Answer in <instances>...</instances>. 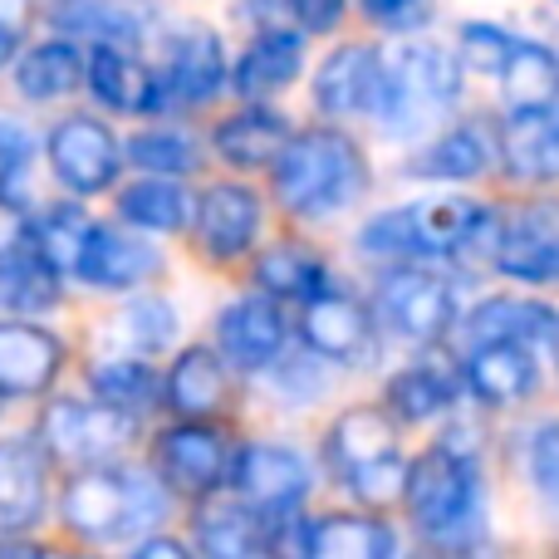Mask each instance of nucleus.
I'll return each mask as SVG.
<instances>
[{
    "label": "nucleus",
    "mask_w": 559,
    "mask_h": 559,
    "mask_svg": "<svg viewBox=\"0 0 559 559\" xmlns=\"http://www.w3.org/2000/svg\"><path fill=\"white\" fill-rule=\"evenodd\" d=\"M167 496L173 491L157 472L114 462L79 466V476H69L59 496V521L88 545H128L167 521Z\"/></svg>",
    "instance_id": "obj_1"
},
{
    "label": "nucleus",
    "mask_w": 559,
    "mask_h": 559,
    "mask_svg": "<svg viewBox=\"0 0 559 559\" xmlns=\"http://www.w3.org/2000/svg\"><path fill=\"white\" fill-rule=\"evenodd\" d=\"M275 202L299 222H324L364 197L368 163L358 143L338 128H309L285 143V153L271 163Z\"/></svg>",
    "instance_id": "obj_2"
},
{
    "label": "nucleus",
    "mask_w": 559,
    "mask_h": 559,
    "mask_svg": "<svg viewBox=\"0 0 559 559\" xmlns=\"http://www.w3.org/2000/svg\"><path fill=\"white\" fill-rule=\"evenodd\" d=\"M403 506L413 525L432 545H466L481 531V476H476V456L456 452V447L437 442L407 466V491Z\"/></svg>",
    "instance_id": "obj_3"
},
{
    "label": "nucleus",
    "mask_w": 559,
    "mask_h": 559,
    "mask_svg": "<svg viewBox=\"0 0 559 559\" xmlns=\"http://www.w3.org/2000/svg\"><path fill=\"white\" fill-rule=\"evenodd\" d=\"M462 94L456 59L437 45H403L393 59H383V94L373 114L393 138H413L432 128Z\"/></svg>",
    "instance_id": "obj_4"
},
{
    "label": "nucleus",
    "mask_w": 559,
    "mask_h": 559,
    "mask_svg": "<svg viewBox=\"0 0 559 559\" xmlns=\"http://www.w3.org/2000/svg\"><path fill=\"white\" fill-rule=\"evenodd\" d=\"M138 432V417L123 407H108L104 397L84 403V397H55L45 403L35 423V442L55 466H98L114 462Z\"/></svg>",
    "instance_id": "obj_5"
},
{
    "label": "nucleus",
    "mask_w": 559,
    "mask_h": 559,
    "mask_svg": "<svg viewBox=\"0 0 559 559\" xmlns=\"http://www.w3.org/2000/svg\"><path fill=\"white\" fill-rule=\"evenodd\" d=\"M231 442L202 417H177L173 427L153 437V472L163 476L167 491L202 501V496L231 486Z\"/></svg>",
    "instance_id": "obj_6"
},
{
    "label": "nucleus",
    "mask_w": 559,
    "mask_h": 559,
    "mask_svg": "<svg viewBox=\"0 0 559 559\" xmlns=\"http://www.w3.org/2000/svg\"><path fill=\"white\" fill-rule=\"evenodd\" d=\"M45 157H49V173L74 197L108 192L118 182V173H123V147H118V138L94 114L59 118L45 138Z\"/></svg>",
    "instance_id": "obj_7"
},
{
    "label": "nucleus",
    "mask_w": 559,
    "mask_h": 559,
    "mask_svg": "<svg viewBox=\"0 0 559 559\" xmlns=\"http://www.w3.org/2000/svg\"><path fill=\"white\" fill-rule=\"evenodd\" d=\"M378 319L407 344H437L456 324V295L447 280L403 261L378 285Z\"/></svg>",
    "instance_id": "obj_8"
},
{
    "label": "nucleus",
    "mask_w": 559,
    "mask_h": 559,
    "mask_svg": "<svg viewBox=\"0 0 559 559\" xmlns=\"http://www.w3.org/2000/svg\"><path fill=\"white\" fill-rule=\"evenodd\" d=\"M163 98L167 108H206L216 94H226V49L222 35L206 25H182L163 39Z\"/></svg>",
    "instance_id": "obj_9"
},
{
    "label": "nucleus",
    "mask_w": 559,
    "mask_h": 559,
    "mask_svg": "<svg viewBox=\"0 0 559 559\" xmlns=\"http://www.w3.org/2000/svg\"><path fill=\"white\" fill-rule=\"evenodd\" d=\"M289 344V319L275 295H246L216 314V348L236 373H261V368L280 364Z\"/></svg>",
    "instance_id": "obj_10"
},
{
    "label": "nucleus",
    "mask_w": 559,
    "mask_h": 559,
    "mask_svg": "<svg viewBox=\"0 0 559 559\" xmlns=\"http://www.w3.org/2000/svg\"><path fill=\"white\" fill-rule=\"evenodd\" d=\"M231 491H241L271 521H289L299 511V501L309 496V462L289 447L251 442L231 462Z\"/></svg>",
    "instance_id": "obj_11"
},
{
    "label": "nucleus",
    "mask_w": 559,
    "mask_h": 559,
    "mask_svg": "<svg viewBox=\"0 0 559 559\" xmlns=\"http://www.w3.org/2000/svg\"><path fill=\"white\" fill-rule=\"evenodd\" d=\"M192 226L206 261H241L261 236V197L246 182H212L197 197Z\"/></svg>",
    "instance_id": "obj_12"
},
{
    "label": "nucleus",
    "mask_w": 559,
    "mask_h": 559,
    "mask_svg": "<svg viewBox=\"0 0 559 559\" xmlns=\"http://www.w3.org/2000/svg\"><path fill=\"white\" fill-rule=\"evenodd\" d=\"M64 368V344L45 324H29V314L0 319V397H39L55 388Z\"/></svg>",
    "instance_id": "obj_13"
},
{
    "label": "nucleus",
    "mask_w": 559,
    "mask_h": 559,
    "mask_svg": "<svg viewBox=\"0 0 559 559\" xmlns=\"http://www.w3.org/2000/svg\"><path fill=\"white\" fill-rule=\"evenodd\" d=\"M88 88H94L98 104L123 118L167 114L163 79H157L133 49L114 45V39H94V49H88Z\"/></svg>",
    "instance_id": "obj_14"
},
{
    "label": "nucleus",
    "mask_w": 559,
    "mask_h": 559,
    "mask_svg": "<svg viewBox=\"0 0 559 559\" xmlns=\"http://www.w3.org/2000/svg\"><path fill=\"white\" fill-rule=\"evenodd\" d=\"M491 261L501 275L525 280V285L559 280V202H535L521 216H511L496 236Z\"/></svg>",
    "instance_id": "obj_15"
},
{
    "label": "nucleus",
    "mask_w": 559,
    "mask_h": 559,
    "mask_svg": "<svg viewBox=\"0 0 559 559\" xmlns=\"http://www.w3.org/2000/svg\"><path fill=\"white\" fill-rule=\"evenodd\" d=\"M231 403H236V378H231V364L222 358V348H206V344L182 348L163 378V407H173L177 417L212 423Z\"/></svg>",
    "instance_id": "obj_16"
},
{
    "label": "nucleus",
    "mask_w": 559,
    "mask_h": 559,
    "mask_svg": "<svg viewBox=\"0 0 559 559\" xmlns=\"http://www.w3.org/2000/svg\"><path fill=\"white\" fill-rule=\"evenodd\" d=\"M383 94V55L373 45H338L314 74V108L324 118L373 114Z\"/></svg>",
    "instance_id": "obj_17"
},
{
    "label": "nucleus",
    "mask_w": 559,
    "mask_h": 559,
    "mask_svg": "<svg viewBox=\"0 0 559 559\" xmlns=\"http://www.w3.org/2000/svg\"><path fill=\"white\" fill-rule=\"evenodd\" d=\"M49 501V456L29 437L0 442V535L35 531Z\"/></svg>",
    "instance_id": "obj_18"
},
{
    "label": "nucleus",
    "mask_w": 559,
    "mask_h": 559,
    "mask_svg": "<svg viewBox=\"0 0 559 559\" xmlns=\"http://www.w3.org/2000/svg\"><path fill=\"white\" fill-rule=\"evenodd\" d=\"M299 338L314 358L329 364H354L364 358V348L373 344V314H368L358 299L324 289V295L305 299V314H299Z\"/></svg>",
    "instance_id": "obj_19"
},
{
    "label": "nucleus",
    "mask_w": 559,
    "mask_h": 559,
    "mask_svg": "<svg viewBox=\"0 0 559 559\" xmlns=\"http://www.w3.org/2000/svg\"><path fill=\"white\" fill-rule=\"evenodd\" d=\"M163 275V255L157 246H147L143 236H128L118 226H94L84 246V261H79V280L108 295H128V289L147 285V280Z\"/></svg>",
    "instance_id": "obj_20"
},
{
    "label": "nucleus",
    "mask_w": 559,
    "mask_h": 559,
    "mask_svg": "<svg viewBox=\"0 0 559 559\" xmlns=\"http://www.w3.org/2000/svg\"><path fill=\"white\" fill-rule=\"evenodd\" d=\"M271 515H261L241 491L222 486V491L197 501V540L206 555L222 559H241V555H261L271 550Z\"/></svg>",
    "instance_id": "obj_21"
},
{
    "label": "nucleus",
    "mask_w": 559,
    "mask_h": 559,
    "mask_svg": "<svg viewBox=\"0 0 559 559\" xmlns=\"http://www.w3.org/2000/svg\"><path fill=\"white\" fill-rule=\"evenodd\" d=\"M289 118L275 114V108H265L261 98H251L246 108H236V114H226L222 123L212 128V147L222 163L241 167V173H261V167H271L280 153H285L289 143Z\"/></svg>",
    "instance_id": "obj_22"
},
{
    "label": "nucleus",
    "mask_w": 559,
    "mask_h": 559,
    "mask_svg": "<svg viewBox=\"0 0 559 559\" xmlns=\"http://www.w3.org/2000/svg\"><path fill=\"white\" fill-rule=\"evenodd\" d=\"M496 157L511 177H559V108H511L496 133Z\"/></svg>",
    "instance_id": "obj_23"
},
{
    "label": "nucleus",
    "mask_w": 559,
    "mask_h": 559,
    "mask_svg": "<svg viewBox=\"0 0 559 559\" xmlns=\"http://www.w3.org/2000/svg\"><path fill=\"white\" fill-rule=\"evenodd\" d=\"M84 79H88V49H79V39H69V35L39 39L15 64V88L25 104H59Z\"/></svg>",
    "instance_id": "obj_24"
},
{
    "label": "nucleus",
    "mask_w": 559,
    "mask_h": 559,
    "mask_svg": "<svg viewBox=\"0 0 559 559\" xmlns=\"http://www.w3.org/2000/svg\"><path fill=\"white\" fill-rule=\"evenodd\" d=\"M305 69V39L295 29H261L251 39V49L241 55V64L231 69V94L236 98H271L280 88H289Z\"/></svg>",
    "instance_id": "obj_25"
},
{
    "label": "nucleus",
    "mask_w": 559,
    "mask_h": 559,
    "mask_svg": "<svg viewBox=\"0 0 559 559\" xmlns=\"http://www.w3.org/2000/svg\"><path fill=\"white\" fill-rule=\"evenodd\" d=\"M49 20L74 39H114V45L128 49H138L147 39V29H157V15L143 0H59Z\"/></svg>",
    "instance_id": "obj_26"
},
{
    "label": "nucleus",
    "mask_w": 559,
    "mask_h": 559,
    "mask_svg": "<svg viewBox=\"0 0 559 559\" xmlns=\"http://www.w3.org/2000/svg\"><path fill=\"white\" fill-rule=\"evenodd\" d=\"M491 222H496V216L486 212L481 202H466V197H437V202L407 206V226H413L417 255L466 251V246H472Z\"/></svg>",
    "instance_id": "obj_27"
},
{
    "label": "nucleus",
    "mask_w": 559,
    "mask_h": 559,
    "mask_svg": "<svg viewBox=\"0 0 559 559\" xmlns=\"http://www.w3.org/2000/svg\"><path fill=\"white\" fill-rule=\"evenodd\" d=\"M466 388L486 407H511L535 388L531 344H476L466 358Z\"/></svg>",
    "instance_id": "obj_28"
},
{
    "label": "nucleus",
    "mask_w": 559,
    "mask_h": 559,
    "mask_svg": "<svg viewBox=\"0 0 559 559\" xmlns=\"http://www.w3.org/2000/svg\"><path fill=\"white\" fill-rule=\"evenodd\" d=\"M197 197L182 187V177H153L143 173L138 182H128L118 192V222L138 226L147 236H173L192 222Z\"/></svg>",
    "instance_id": "obj_29"
},
{
    "label": "nucleus",
    "mask_w": 559,
    "mask_h": 559,
    "mask_svg": "<svg viewBox=\"0 0 559 559\" xmlns=\"http://www.w3.org/2000/svg\"><path fill=\"white\" fill-rule=\"evenodd\" d=\"M559 324V314L540 299H515V295H496L486 305H476L466 314V338L476 344H535L550 338Z\"/></svg>",
    "instance_id": "obj_30"
},
{
    "label": "nucleus",
    "mask_w": 559,
    "mask_h": 559,
    "mask_svg": "<svg viewBox=\"0 0 559 559\" xmlns=\"http://www.w3.org/2000/svg\"><path fill=\"white\" fill-rule=\"evenodd\" d=\"M393 545V531L383 521H364V515H319L299 531V550L314 559H388Z\"/></svg>",
    "instance_id": "obj_31"
},
{
    "label": "nucleus",
    "mask_w": 559,
    "mask_h": 559,
    "mask_svg": "<svg viewBox=\"0 0 559 559\" xmlns=\"http://www.w3.org/2000/svg\"><path fill=\"white\" fill-rule=\"evenodd\" d=\"M393 447H397V417L388 413V407H348V413L334 417V427H329V437H324L329 462L344 476L354 472V466L388 456Z\"/></svg>",
    "instance_id": "obj_32"
},
{
    "label": "nucleus",
    "mask_w": 559,
    "mask_h": 559,
    "mask_svg": "<svg viewBox=\"0 0 559 559\" xmlns=\"http://www.w3.org/2000/svg\"><path fill=\"white\" fill-rule=\"evenodd\" d=\"M88 393L108 407H123L133 417H147L163 407V373L143 354H114L88 368Z\"/></svg>",
    "instance_id": "obj_33"
},
{
    "label": "nucleus",
    "mask_w": 559,
    "mask_h": 559,
    "mask_svg": "<svg viewBox=\"0 0 559 559\" xmlns=\"http://www.w3.org/2000/svg\"><path fill=\"white\" fill-rule=\"evenodd\" d=\"M491 157H496L491 138L476 123H462V128H447L442 138H432V143L413 157L407 173L432 177V182H472V177H481L486 167H491Z\"/></svg>",
    "instance_id": "obj_34"
},
{
    "label": "nucleus",
    "mask_w": 559,
    "mask_h": 559,
    "mask_svg": "<svg viewBox=\"0 0 559 559\" xmlns=\"http://www.w3.org/2000/svg\"><path fill=\"white\" fill-rule=\"evenodd\" d=\"M251 280L265 289V295H275L280 305H285V299H299V305H305V299H314V295L329 289L324 261H319L314 251H305V246H295V241L265 246L251 265Z\"/></svg>",
    "instance_id": "obj_35"
},
{
    "label": "nucleus",
    "mask_w": 559,
    "mask_h": 559,
    "mask_svg": "<svg viewBox=\"0 0 559 559\" xmlns=\"http://www.w3.org/2000/svg\"><path fill=\"white\" fill-rule=\"evenodd\" d=\"M55 305H59V271L35 251V246H25V251L0 261V314L35 319Z\"/></svg>",
    "instance_id": "obj_36"
},
{
    "label": "nucleus",
    "mask_w": 559,
    "mask_h": 559,
    "mask_svg": "<svg viewBox=\"0 0 559 559\" xmlns=\"http://www.w3.org/2000/svg\"><path fill=\"white\" fill-rule=\"evenodd\" d=\"M104 338L128 354H143V358H157L173 348L177 338V309L167 305L163 295H143L133 305H123L114 319L104 324Z\"/></svg>",
    "instance_id": "obj_37"
},
{
    "label": "nucleus",
    "mask_w": 559,
    "mask_h": 559,
    "mask_svg": "<svg viewBox=\"0 0 559 559\" xmlns=\"http://www.w3.org/2000/svg\"><path fill=\"white\" fill-rule=\"evenodd\" d=\"M501 88L511 108H559V55L531 39H515L511 59L501 69Z\"/></svg>",
    "instance_id": "obj_38"
},
{
    "label": "nucleus",
    "mask_w": 559,
    "mask_h": 559,
    "mask_svg": "<svg viewBox=\"0 0 559 559\" xmlns=\"http://www.w3.org/2000/svg\"><path fill=\"white\" fill-rule=\"evenodd\" d=\"M452 397H456V383L442 373V368L413 364V368H403V373L388 378L383 403H388V413H393L397 423L417 427V423H432V417H442L447 407H452Z\"/></svg>",
    "instance_id": "obj_39"
},
{
    "label": "nucleus",
    "mask_w": 559,
    "mask_h": 559,
    "mask_svg": "<svg viewBox=\"0 0 559 559\" xmlns=\"http://www.w3.org/2000/svg\"><path fill=\"white\" fill-rule=\"evenodd\" d=\"M88 231H94V222H88L79 206H49V212L35 216V241L29 246H35L59 275H79Z\"/></svg>",
    "instance_id": "obj_40"
},
{
    "label": "nucleus",
    "mask_w": 559,
    "mask_h": 559,
    "mask_svg": "<svg viewBox=\"0 0 559 559\" xmlns=\"http://www.w3.org/2000/svg\"><path fill=\"white\" fill-rule=\"evenodd\" d=\"M123 157H128V167L153 173V177H192L202 167V147L187 133H177V128H147V133L128 138Z\"/></svg>",
    "instance_id": "obj_41"
},
{
    "label": "nucleus",
    "mask_w": 559,
    "mask_h": 559,
    "mask_svg": "<svg viewBox=\"0 0 559 559\" xmlns=\"http://www.w3.org/2000/svg\"><path fill=\"white\" fill-rule=\"evenodd\" d=\"M344 481H348V496H354L358 506H368V511H388V506H397L403 491H407V466L388 452V456H378V462L354 466Z\"/></svg>",
    "instance_id": "obj_42"
},
{
    "label": "nucleus",
    "mask_w": 559,
    "mask_h": 559,
    "mask_svg": "<svg viewBox=\"0 0 559 559\" xmlns=\"http://www.w3.org/2000/svg\"><path fill=\"white\" fill-rule=\"evenodd\" d=\"M515 39L496 25H462V39H456V64L476 69V74H496L501 79L506 59H511Z\"/></svg>",
    "instance_id": "obj_43"
},
{
    "label": "nucleus",
    "mask_w": 559,
    "mask_h": 559,
    "mask_svg": "<svg viewBox=\"0 0 559 559\" xmlns=\"http://www.w3.org/2000/svg\"><path fill=\"white\" fill-rule=\"evenodd\" d=\"M531 472H535V486H540V491L559 506V417H555L550 427H540V437H535Z\"/></svg>",
    "instance_id": "obj_44"
},
{
    "label": "nucleus",
    "mask_w": 559,
    "mask_h": 559,
    "mask_svg": "<svg viewBox=\"0 0 559 559\" xmlns=\"http://www.w3.org/2000/svg\"><path fill=\"white\" fill-rule=\"evenodd\" d=\"M35 241V216L20 206V197H0V261Z\"/></svg>",
    "instance_id": "obj_45"
},
{
    "label": "nucleus",
    "mask_w": 559,
    "mask_h": 559,
    "mask_svg": "<svg viewBox=\"0 0 559 559\" xmlns=\"http://www.w3.org/2000/svg\"><path fill=\"white\" fill-rule=\"evenodd\" d=\"M25 163H29V143L15 133V123H0V197H15Z\"/></svg>",
    "instance_id": "obj_46"
},
{
    "label": "nucleus",
    "mask_w": 559,
    "mask_h": 559,
    "mask_svg": "<svg viewBox=\"0 0 559 559\" xmlns=\"http://www.w3.org/2000/svg\"><path fill=\"white\" fill-rule=\"evenodd\" d=\"M285 5H289V15L299 20L305 35H329V29L344 20L348 0H285Z\"/></svg>",
    "instance_id": "obj_47"
},
{
    "label": "nucleus",
    "mask_w": 559,
    "mask_h": 559,
    "mask_svg": "<svg viewBox=\"0 0 559 559\" xmlns=\"http://www.w3.org/2000/svg\"><path fill=\"white\" fill-rule=\"evenodd\" d=\"M364 10L378 20V25H417L427 20V0H364Z\"/></svg>",
    "instance_id": "obj_48"
},
{
    "label": "nucleus",
    "mask_w": 559,
    "mask_h": 559,
    "mask_svg": "<svg viewBox=\"0 0 559 559\" xmlns=\"http://www.w3.org/2000/svg\"><path fill=\"white\" fill-rule=\"evenodd\" d=\"M138 555L153 559V555H173V559H187L192 550H187L182 540H167V535H147V540H138Z\"/></svg>",
    "instance_id": "obj_49"
},
{
    "label": "nucleus",
    "mask_w": 559,
    "mask_h": 559,
    "mask_svg": "<svg viewBox=\"0 0 559 559\" xmlns=\"http://www.w3.org/2000/svg\"><path fill=\"white\" fill-rule=\"evenodd\" d=\"M25 20H29V0H0V29L25 35Z\"/></svg>",
    "instance_id": "obj_50"
},
{
    "label": "nucleus",
    "mask_w": 559,
    "mask_h": 559,
    "mask_svg": "<svg viewBox=\"0 0 559 559\" xmlns=\"http://www.w3.org/2000/svg\"><path fill=\"white\" fill-rule=\"evenodd\" d=\"M15 49H20V35H10V29H0V69L15 59Z\"/></svg>",
    "instance_id": "obj_51"
},
{
    "label": "nucleus",
    "mask_w": 559,
    "mask_h": 559,
    "mask_svg": "<svg viewBox=\"0 0 559 559\" xmlns=\"http://www.w3.org/2000/svg\"><path fill=\"white\" fill-rule=\"evenodd\" d=\"M550 348H555V368H559V324H555V334H550Z\"/></svg>",
    "instance_id": "obj_52"
}]
</instances>
